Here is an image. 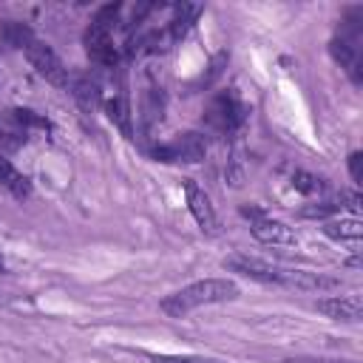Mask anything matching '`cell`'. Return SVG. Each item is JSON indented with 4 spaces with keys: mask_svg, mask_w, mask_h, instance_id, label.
<instances>
[{
    "mask_svg": "<svg viewBox=\"0 0 363 363\" xmlns=\"http://www.w3.org/2000/svg\"><path fill=\"white\" fill-rule=\"evenodd\" d=\"M241 295L238 284L230 278H204V281H193L170 295L162 298L159 309L170 318H184L199 306H210V303H224V301H235Z\"/></svg>",
    "mask_w": 363,
    "mask_h": 363,
    "instance_id": "6da1fadb",
    "label": "cell"
},
{
    "mask_svg": "<svg viewBox=\"0 0 363 363\" xmlns=\"http://www.w3.org/2000/svg\"><path fill=\"white\" fill-rule=\"evenodd\" d=\"M119 11H122L119 3H108V6L96 9L91 26L85 28V37H82L85 54L99 68H116L119 65V48L113 45V28L119 23Z\"/></svg>",
    "mask_w": 363,
    "mask_h": 363,
    "instance_id": "7a4b0ae2",
    "label": "cell"
},
{
    "mask_svg": "<svg viewBox=\"0 0 363 363\" xmlns=\"http://www.w3.org/2000/svg\"><path fill=\"white\" fill-rule=\"evenodd\" d=\"M360 37H363V26L360 20H346L340 26V31L332 37L329 43V54L332 60L346 71V77L352 79V85H363V54H360Z\"/></svg>",
    "mask_w": 363,
    "mask_h": 363,
    "instance_id": "3957f363",
    "label": "cell"
},
{
    "mask_svg": "<svg viewBox=\"0 0 363 363\" xmlns=\"http://www.w3.org/2000/svg\"><path fill=\"white\" fill-rule=\"evenodd\" d=\"M247 119V105L238 99L235 91H224L218 96L210 99V105L204 108V125L221 136H233Z\"/></svg>",
    "mask_w": 363,
    "mask_h": 363,
    "instance_id": "277c9868",
    "label": "cell"
},
{
    "mask_svg": "<svg viewBox=\"0 0 363 363\" xmlns=\"http://www.w3.org/2000/svg\"><path fill=\"white\" fill-rule=\"evenodd\" d=\"M241 216L250 221V233L261 241V244H275V247H292L298 238H295V233L284 224V221H278V218H272V216H267L258 204H244L241 207Z\"/></svg>",
    "mask_w": 363,
    "mask_h": 363,
    "instance_id": "5b68a950",
    "label": "cell"
},
{
    "mask_svg": "<svg viewBox=\"0 0 363 363\" xmlns=\"http://www.w3.org/2000/svg\"><path fill=\"white\" fill-rule=\"evenodd\" d=\"M150 156H153L156 162H184V164H196V162H201V159L207 156V142H204L201 133L187 130V133H179V136H173L170 142L153 147Z\"/></svg>",
    "mask_w": 363,
    "mask_h": 363,
    "instance_id": "8992f818",
    "label": "cell"
},
{
    "mask_svg": "<svg viewBox=\"0 0 363 363\" xmlns=\"http://www.w3.org/2000/svg\"><path fill=\"white\" fill-rule=\"evenodd\" d=\"M26 57H28L31 68H34L45 82H51L54 88L68 91V85H71V74H68V68L62 65V60L57 57V51H54L51 45L34 40V43L26 48Z\"/></svg>",
    "mask_w": 363,
    "mask_h": 363,
    "instance_id": "52a82bcc",
    "label": "cell"
},
{
    "mask_svg": "<svg viewBox=\"0 0 363 363\" xmlns=\"http://www.w3.org/2000/svg\"><path fill=\"white\" fill-rule=\"evenodd\" d=\"M224 269L238 272L250 281H261V284H275V286H286V269L284 267H272L261 258H250V255H230L224 258Z\"/></svg>",
    "mask_w": 363,
    "mask_h": 363,
    "instance_id": "ba28073f",
    "label": "cell"
},
{
    "mask_svg": "<svg viewBox=\"0 0 363 363\" xmlns=\"http://www.w3.org/2000/svg\"><path fill=\"white\" fill-rule=\"evenodd\" d=\"M315 309L320 315H326L329 320H343V323H354L363 315V301L357 292L349 295H332V298H318Z\"/></svg>",
    "mask_w": 363,
    "mask_h": 363,
    "instance_id": "9c48e42d",
    "label": "cell"
},
{
    "mask_svg": "<svg viewBox=\"0 0 363 363\" xmlns=\"http://www.w3.org/2000/svg\"><path fill=\"white\" fill-rule=\"evenodd\" d=\"M184 199H187V207H190L196 224H199L204 233H216V230H218L216 210H213L210 196L204 193V187L196 184V179H184Z\"/></svg>",
    "mask_w": 363,
    "mask_h": 363,
    "instance_id": "30bf717a",
    "label": "cell"
},
{
    "mask_svg": "<svg viewBox=\"0 0 363 363\" xmlns=\"http://www.w3.org/2000/svg\"><path fill=\"white\" fill-rule=\"evenodd\" d=\"M68 91H71V96L77 99V105L82 108V113H94V111L102 105V85H99V79L91 77V74H74Z\"/></svg>",
    "mask_w": 363,
    "mask_h": 363,
    "instance_id": "8fae6325",
    "label": "cell"
},
{
    "mask_svg": "<svg viewBox=\"0 0 363 363\" xmlns=\"http://www.w3.org/2000/svg\"><path fill=\"white\" fill-rule=\"evenodd\" d=\"M0 187L9 190L14 199H28V196H31V182H28V176H23L3 153H0Z\"/></svg>",
    "mask_w": 363,
    "mask_h": 363,
    "instance_id": "7c38bea8",
    "label": "cell"
},
{
    "mask_svg": "<svg viewBox=\"0 0 363 363\" xmlns=\"http://www.w3.org/2000/svg\"><path fill=\"white\" fill-rule=\"evenodd\" d=\"M199 14H201L199 3H176L173 6V20L167 23V37L170 40H182L190 31V26L196 23Z\"/></svg>",
    "mask_w": 363,
    "mask_h": 363,
    "instance_id": "4fadbf2b",
    "label": "cell"
},
{
    "mask_svg": "<svg viewBox=\"0 0 363 363\" xmlns=\"http://www.w3.org/2000/svg\"><path fill=\"white\" fill-rule=\"evenodd\" d=\"M323 235H329L335 241L357 244L363 235V224H360V218H329V221H323Z\"/></svg>",
    "mask_w": 363,
    "mask_h": 363,
    "instance_id": "5bb4252c",
    "label": "cell"
},
{
    "mask_svg": "<svg viewBox=\"0 0 363 363\" xmlns=\"http://www.w3.org/2000/svg\"><path fill=\"white\" fill-rule=\"evenodd\" d=\"M102 105H105L108 119H111V122L130 139V136H133V128H130V105H128V96H125V94H116V96L105 99Z\"/></svg>",
    "mask_w": 363,
    "mask_h": 363,
    "instance_id": "9a60e30c",
    "label": "cell"
},
{
    "mask_svg": "<svg viewBox=\"0 0 363 363\" xmlns=\"http://www.w3.org/2000/svg\"><path fill=\"white\" fill-rule=\"evenodd\" d=\"M0 40H3V45H9V48H23V51H26V48L34 43V34H31V28H28L26 23H3Z\"/></svg>",
    "mask_w": 363,
    "mask_h": 363,
    "instance_id": "2e32d148",
    "label": "cell"
},
{
    "mask_svg": "<svg viewBox=\"0 0 363 363\" xmlns=\"http://www.w3.org/2000/svg\"><path fill=\"white\" fill-rule=\"evenodd\" d=\"M6 116H9L20 130H26V133H28V128H40V130H48V128H51L45 116H40V113H34V111H28V108H14V111H9Z\"/></svg>",
    "mask_w": 363,
    "mask_h": 363,
    "instance_id": "e0dca14e",
    "label": "cell"
},
{
    "mask_svg": "<svg viewBox=\"0 0 363 363\" xmlns=\"http://www.w3.org/2000/svg\"><path fill=\"white\" fill-rule=\"evenodd\" d=\"M292 187H295L298 193H303V196H312V193L326 190V182H323L320 176H315V173L295 170V173H292Z\"/></svg>",
    "mask_w": 363,
    "mask_h": 363,
    "instance_id": "ac0fdd59",
    "label": "cell"
},
{
    "mask_svg": "<svg viewBox=\"0 0 363 363\" xmlns=\"http://www.w3.org/2000/svg\"><path fill=\"white\" fill-rule=\"evenodd\" d=\"M340 210H343V207H340V201H337V196H335V199H329V201H318V204L303 207L301 216H303V218H329V216H335V213H340Z\"/></svg>",
    "mask_w": 363,
    "mask_h": 363,
    "instance_id": "d6986e66",
    "label": "cell"
},
{
    "mask_svg": "<svg viewBox=\"0 0 363 363\" xmlns=\"http://www.w3.org/2000/svg\"><path fill=\"white\" fill-rule=\"evenodd\" d=\"M142 357H147L150 363H221V360L196 357V354H153V352H142Z\"/></svg>",
    "mask_w": 363,
    "mask_h": 363,
    "instance_id": "ffe728a7",
    "label": "cell"
},
{
    "mask_svg": "<svg viewBox=\"0 0 363 363\" xmlns=\"http://www.w3.org/2000/svg\"><path fill=\"white\" fill-rule=\"evenodd\" d=\"M349 176H352L354 184L363 182V153L360 150H352L349 153Z\"/></svg>",
    "mask_w": 363,
    "mask_h": 363,
    "instance_id": "44dd1931",
    "label": "cell"
},
{
    "mask_svg": "<svg viewBox=\"0 0 363 363\" xmlns=\"http://www.w3.org/2000/svg\"><path fill=\"white\" fill-rule=\"evenodd\" d=\"M284 363H357V360H329V357H295V360H284Z\"/></svg>",
    "mask_w": 363,
    "mask_h": 363,
    "instance_id": "7402d4cb",
    "label": "cell"
},
{
    "mask_svg": "<svg viewBox=\"0 0 363 363\" xmlns=\"http://www.w3.org/2000/svg\"><path fill=\"white\" fill-rule=\"evenodd\" d=\"M3 269H6V264H3V258H0V272H3Z\"/></svg>",
    "mask_w": 363,
    "mask_h": 363,
    "instance_id": "603a6c76",
    "label": "cell"
}]
</instances>
